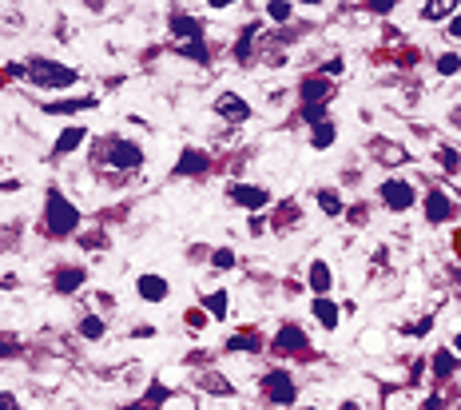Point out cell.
Returning a JSON list of instances; mask_svg holds the SVG:
<instances>
[{"mask_svg":"<svg viewBox=\"0 0 461 410\" xmlns=\"http://www.w3.org/2000/svg\"><path fill=\"white\" fill-rule=\"evenodd\" d=\"M76 227H80V211L64 199L60 187H48V191H44V235L64 239V235L76 231Z\"/></svg>","mask_w":461,"mask_h":410,"instance_id":"6da1fadb","label":"cell"},{"mask_svg":"<svg viewBox=\"0 0 461 410\" xmlns=\"http://www.w3.org/2000/svg\"><path fill=\"white\" fill-rule=\"evenodd\" d=\"M28 76L36 88H72L76 84V68L68 64H56V60H28Z\"/></svg>","mask_w":461,"mask_h":410,"instance_id":"7a4b0ae2","label":"cell"},{"mask_svg":"<svg viewBox=\"0 0 461 410\" xmlns=\"http://www.w3.org/2000/svg\"><path fill=\"white\" fill-rule=\"evenodd\" d=\"M263 394H267L270 402H278V406H290L298 391H295V379L286 371H270L267 379H263Z\"/></svg>","mask_w":461,"mask_h":410,"instance_id":"3957f363","label":"cell"},{"mask_svg":"<svg viewBox=\"0 0 461 410\" xmlns=\"http://www.w3.org/2000/svg\"><path fill=\"white\" fill-rule=\"evenodd\" d=\"M378 196L386 199V207H390V211H406V207L414 204V187H410L406 179H386Z\"/></svg>","mask_w":461,"mask_h":410,"instance_id":"277c9868","label":"cell"},{"mask_svg":"<svg viewBox=\"0 0 461 410\" xmlns=\"http://www.w3.org/2000/svg\"><path fill=\"white\" fill-rule=\"evenodd\" d=\"M108 159H111V168L131 171V168H139V164H143V151H139L131 140H111V151H108Z\"/></svg>","mask_w":461,"mask_h":410,"instance_id":"5b68a950","label":"cell"},{"mask_svg":"<svg viewBox=\"0 0 461 410\" xmlns=\"http://www.w3.org/2000/svg\"><path fill=\"white\" fill-rule=\"evenodd\" d=\"M330 80L326 76H306L303 80V88H298V96H303V108H323L326 104V96H330Z\"/></svg>","mask_w":461,"mask_h":410,"instance_id":"8992f818","label":"cell"},{"mask_svg":"<svg viewBox=\"0 0 461 410\" xmlns=\"http://www.w3.org/2000/svg\"><path fill=\"white\" fill-rule=\"evenodd\" d=\"M215 112H219L223 120H230V124H243V120H250V104L243 100V96H235V92H223L219 100H215Z\"/></svg>","mask_w":461,"mask_h":410,"instance_id":"52a82bcc","label":"cell"},{"mask_svg":"<svg viewBox=\"0 0 461 410\" xmlns=\"http://www.w3.org/2000/svg\"><path fill=\"white\" fill-rule=\"evenodd\" d=\"M230 199H235L239 207H247V211H258V207L270 204L267 191H263V187H250V184H235L230 187Z\"/></svg>","mask_w":461,"mask_h":410,"instance_id":"ba28073f","label":"cell"},{"mask_svg":"<svg viewBox=\"0 0 461 410\" xmlns=\"http://www.w3.org/2000/svg\"><path fill=\"white\" fill-rule=\"evenodd\" d=\"M83 279H88V271L83 267H64V271H56L52 287H56V295H72V291L83 287Z\"/></svg>","mask_w":461,"mask_h":410,"instance_id":"9c48e42d","label":"cell"},{"mask_svg":"<svg viewBox=\"0 0 461 410\" xmlns=\"http://www.w3.org/2000/svg\"><path fill=\"white\" fill-rule=\"evenodd\" d=\"M167 24H171L176 36H187V44H191V40H203V24H199L195 16H187V12H171Z\"/></svg>","mask_w":461,"mask_h":410,"instance_id":"30bf717a","label":"cell"},{"mask_svg":"<svg viewBox=\"0 0 461 410\" xmlns=\"http://www.w3.org/2000/svg\"><path fill=\"white\" fill-rule=\"evenodd\" d=\"M450 215H453L450 196H445V191H430V199H425V219H430V224H445Z\"/></svg>","mask_w":461,"mask_h":410,"instance_id":"8fae6325","label":"cell"},{"mask_svg":"<svg viewBox=\"0 0 461 410\" xmlns=\"http://www.w3.org/2000/svg\"><path fill=\"white\" fill-rule=\"evenodd\" d=\"M136 291H139V299H148V303H163L167 299V279H159V275H139Z\"/></svg>","mask_w":461,"mask_h":410,"instance_id":"7c38bea8","label":"cell"},{"mask_svg":"<svg viewBox=\"0 0 461 410\" xmlns=\"http://www.w3.org/2000/svg\"><path fill=\"white\" fill-rule=\"evenodd\" d=\"M275 351H306L303 326H283V331L275 335Z\"/></svg>","mask_w":461,"mask_h":410,"instance_id":"4fadbf2b","label":"cell"},{"mask_svg":"<svg viewBox=\"0 0 461 410\" xmlns=\"http://www.w3.org/2000/svg\"><path fill=\"white\" fill-rule=\"evenodd\" d=\"M199 171H207V156L203 151H195V148H187L183 156H179V164H176V176H199Z\"/></svg>","mask_w":461,"mask_h":410,"instance_id":"5bb4252c","label":"cell"},{"mask_svg":"<svg viewBox=\"0 0 461 410\" xmlns=\"http://www.w3.org/2000/svg\"><path fill=\"white\" fill-rule=\"evenodd\" d=\"M314 319H318V323H323L326 331H334L342 315H338V307H334L330 299H326V295H318V299H314Z\"/></svg>","mask_w":461,"mask_h":410,"instance_id":"9a60e30c","label":"cell"},{"mask_svg":"<svg viewBox=\"0 0 461 410\" xmlns=\"http://www.w3.org/2000/svg\"><path fill=\"white\" fill-rule=\"evenodd\" d=\"M330 283H334L330 267H326L323 259L310 263V291H314V295H326V291H330Z\"/></svg>","mask_w":461,"mask_h":410,"instance_id":"2e32d148","label":"cell"},{"mask_svg":"<svg viewBox=\"0 0 461 410\" xmlns=\"http://www.w3.org/2000/svg\"><path fill=\"white\" fill-rule=\"evenodd\" d=\"M163 402H167V386L156 379V382H151V386H148V399L131 402V410H156V406H163Z\"/></svg>","mask_w":461,"mask_h":410,"instance_id":"e0dca14e","label":"cell"},{"mask_svg":"<svg viewBox=\"0 0 461 410\" xmlns=\"http://www.w3.org/2000/svg\"><path fill=\"white\" fill-rule=\"evenodd\" d=\"M83 140H88V131H83V128H64V131H60V140H56V156H64V151H76Z\"/></svg>","mask_w":461,"mask_h":410,"instance_id":"ac0fdd59","label":"cell"},{"mask_svg":"<svg viewBox=\"0 0 461 410\" xmlns=\"http://www.w3.org/2000/svg\"><path fill=\"white\" fill-rule=\"evenodd\" d=\"M83 108H96L92 96H83V100H56V104H48L44 112H52V116H68V112H83Z\"/></svg>","mask_w":461,"mask_h":410,"instance_id":"d6986e66","label":"cell"},{"mask_svg":"<svg viewBox=\"0 0 461 410\" xmlns=\"http://www.w3.org/2000/svg\"><path fill=\"white\" fill-rule=\"evenodd\" d=\"M338 140V124L334 120H323V124H314V148H330V144Z\"/></svg>","mask_w":461,"mask_h":410,"instance_id":"ffe728a7","label":"cell"},{"mask_svg":"<svg viewBox=\"0 0 461 410\" xmlns=\"http://www.w3.org/2000/svg\"><path fill=\"white\" fill-rule=\"evenodd\" d=\"M258 346H263V339L250 335V331H243V335H230V339H227V351H247V354H255Z\"/></svg>","mask_w":461,"mask_h":410,"instance_id":"44dd1931","label":"cell"},{"mask_svg":"<svg viewBox=\"0 0 461 410\" xmlns=\"http://www.w3.org/2000/svg\"><path fill=\"white\" fill-rule=\"evenodd\" d=\"M176 52H183V56H191V60H199V64H207V60H211V52L203 48V40H191V44H176Z\"/></svg>","mask_w":461,"mask_h":410,"instance_id":"7402d4cb","label":"cell"},{"mask_svg":"<svg viewBox=\"0 0 461 410\" xmlns=\"http://www.w3.org/2000/svg\"><path fill=\"white\" fill-rule=\"evenodd\" d=\"M318 207H323L326 215H342V196L338 191H318Z\"/></svg>","mask_w":461,"mask_h":410,"instance_id":"603a6c76","label":"cell"},{"mask_svg":"<svg viewBox=\"0 0 461 410\" xmlns=\"http://www.w3.org/2000/svg\"><path fill=\"white\" fill-rule=\"evenodd\" d=\"M80 335H83V339H100V335H103V319L83 315V319H80Z\"/></svg>","mask_w":461,"mask_h":410,"instance_id":"cb8c5ba5","label":"cell"},{"mask_svg":"<svg viewBox=\"0 0 461 410\" xmlns=\"http://www.w3.org/2000/svg\"><path fill=\"white\" fill-rule=\"evenodd\" d=\"M453 366H457V363H453V354H450V351H437V354H434V374H437V379L453 374Z\"/></svg>","mask_w":461,"mask_h":410,"instance_id":"d4e9b609","label":"cell"},{"mask_svg":"<svg viewBox=\"0 0 461 410\" xmlns=\"http://www.w3.org/2000/svg\"><path fill=\"white\" fill-rule=\"evenodd\" d=\"M203 307L211 311L215 319H223V315H227V295H223V291H215V295H207V299H203Z\"/></svg>","mask_w":461,"mask_h":410,"instance_id":"484cf974","label":"cell"},{"mask_svg":"<svg viewBox=\"0 0 461 410\" xmlns=\"http://www.w3.org/2000/svg\"><path fill=\"white\" fill-rule=\"evenodd\" d=\"M255 32H258V24H247V32H243V40L235 44V60H247L250 56V40H255Z\"/></svg>","mask_w":461,"mask_h":410,"instance_id":"4316f807","label":"cell"},{"mask_svg":"<svg viewBox=\"0 0 461 410\" xmlns=\"http://www.w3.org/2000/svg\"><path fill=\"white\" fill-rule=\"evenodd\" d=\"M211 267L215 271H230L235 267V251H230V247H219V251L211 255Z\"/></svg>","mask_w":461,"mask_h":410,"instance_id":"83f0119b","label":"cell"},{"mask_svg":"<svg viewBox=\"0 0 461 410\" xmlns=\"http://www.w3.org/2000/svg\"><path fill=\"white\" fill-rule=\"evenodd\" d=\"M437 72H442V76H453V72H461V56H453V52H445V56H437Z\"/></svg>","mask_w":461,"mask_h":410,"instance_id":"f1b7e54d","label":"cell"},{"mask_svg":"<svg viewBox=\"0 0 461 410\" xmlns=\"http://www.w3.org/2000/svg\"><path fill=\"white\" fill-rule=\"evenodd\" d=\"M445 12H453L450 0H445V4H425V9H422V20H442Z\"/></svg>","mask_w":461,"mask_h":410,"instance_id":"f546056e","label":"cell"},{"mask_svg":"<svg viewBox=\"0 0 461 410\" xmlns=\"http://www.w3.org/2000/svg\"><path fill=\"white\" fill-rule=\"evenodd\" d=\"M290 12H295V4H267V16L278 20V24H283V20H290Z\"/></svg>","mask_w":461,"mask_h":410,"instance_id":"4dcf8cb0","label":"cell"},{"mask_svg":"<svg viewBox=\"0 0 461 410\" xmlns=\"http://www.w3.org/2000/svg\"><path fill=\"white\" fill-rule=\"evenodd\" d=\"M203 386H211V391H219V394H230V382L219 379V374H203Z\"/></svg>","mask_w":461,"mask_h":410,"instance_id":"1f68e13d","label":"cell"},{"mask_svg":"<svg viewBox=\"0 0 461 410\" xmlns=\"http://www.w3.org/2000/svg\"><path fill=\"white\" fill-rule=\"evenodd\" d=\"M303 120L306 124H323L326 120V104H323V108H303Z\"/></svg>","mask_w":461,"mask_h":410,"instance_id":"d6a6232c","label":"cell"},{"mask_svg":"<svg viewBox=\"0 0 461 410\" xmlns=\"http://www.w3.org/2000/svg\"><path fill=\"white\" fill-rule=\"evenodd\" d=\"M0 410H20L16 394H9V391H0Z\"/></svg>","mask_w":461,"mask_h":410,"instance_id":"836d02e7","label":"cell"},{"mask_svg":"<svg viewBox=\"0 0 461 410\" xmlns=\"http://www.w3.org/2000/svg\"><path fill=\"white\" fill-rule=\"evenodd\" d=\"M397 0H370V12H390Z\"/></svg>","mask_w":461,"mask_h":410,"instance_id":"e575fe53","label":"cell"},{"mask_svg":"<svg viewBox=\"0 0 461 410\" xmlns=\"http://www.w3.org/2000/svg\"><path fill=\"white\" fill-rule=\"evenodd\" d=\"M9 354H16V343H9V339H0V359H9Z\"/></svg>","mask_w":461,"mask_h":410,"instance_id":"d590c367","label":"cell"},{"mask_svg":"<svg viewBox=\"0 0 461 410\" xmlns=\"http://www.w3.org/2000/svg\"><path fill=\"white\" fill-rule=\"evenodd\" d=\"M442 164H445V168H457V151L445 148V151H442Z\"/></svg>","mask_w":461,"mask_h":410,"instance_id":"8d00e7d4","label":"cell"},{"mask_svg":"<svg viewBox=\"0 0 461 410\" xmlns=\"http://www.w3.org/2000/svg\"><path fill=\"white\" fill-rule=\"evenodd\" d=\"M450 36H457V40H461V16H457V20H450Z\"/></svg>","mask_w":461,"mask_h":410,"instance_id":"74e56055","label":"cell"},{"mask_svg":"<svg viewBox=\"0 0 461 410\" xmlns=\"http://www.w3.org/2000/svg\"><path fill=\"white\" fill-rule=\"evenodd\" d=\"M342 410H358V406H354V402H346V406H342Z\"/></svg>","mask_w":461,"mask_h":410,"instance_id":"f35d334b","label":"cell"},{"mask_svg":"<svg viewBox=\"0 0 461 410\" xmlns=\"http://www.w3.org/2000/svg\"><path fill=\"white\" fill-rule=\"evenodd\" d=\"M457 351H461V335H457Z\"/></svg>","mask_w":461,"mask_h":410,"instance_id":"ab89813d","label":"cell"},{"mask_svg":"<svg viewBox=\"0 0 461 410\" xmlns=\"http://www.w3.org/2000/svg\"><path fill=\"white\" fill-rule=\"evenodd\" d=\"M303 410H314V406H303Z\"/></svg>","mask_w":461,"mask_h":410,"instance_id":"60d3db41","label":"cell"}]
</instances>
